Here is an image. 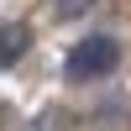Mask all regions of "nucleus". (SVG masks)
<instances>
[{
  "mask_svg": "<svg viewBox=\"0 0 131 131\" xmlns=\"http://www.w3.org/2000/svg\"><path fill=\"white\" fill-rule=\"evenodd\" d=\"M26 42H31V31L21 26V21H5V26H0V63L10 68V63L26 52Z\"/></svg>",
  "mask_w": 131,
  "mask_h": 131,
  "instance_id": "2",
  "label": "nucleus"
},
{
  "mask_svg": "<svg viewBox=\"0 0 131 131\" xmlns=\"http://www.w3.org/2000/svg\"><path fill=\"white\" fill-rule=\"evenodd\" d=\"M115 63H121L115 37H84V42H73V52H68V63H63V73H68L73 84H84V79H105Z\"/></svg>",
  "mask_w": 131,
  "mask_h": 131,
  "instance_id": "1",
  "label": "nucleus"
},
{
  "mask_svg": "<svg viewBox=\"0 0 131 131\" xmlns=\"http://www.w3.org/2000/svg\"><path fill=\"white\" fill-rule=\"evenodd\" d=\"M89 5H94V0H58V10H63V16H84Z\"/></svg>",
  "mask_w": 131,
  "mask_h": 131,
  "instance_id": "3",
  "label": "nucleus"
}]
</instances>
